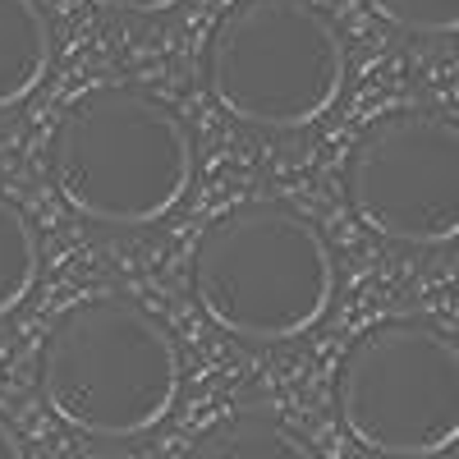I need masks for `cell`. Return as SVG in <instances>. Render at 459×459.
<instances>
[{
    "instance_id": "1",
    "label": "cell",
    "mask_w": 459,
    "mask_h": 459,
    "mask_svg": "<svg viewBox=\"0 0 459 459\" xmlns=\"http://www.w3.org/2000/svg\"><path fill=\"white\" fill-rule=\"evenodd\" d=\"M47 166L65 207L83 221L143 230L184 203L194 184V134L157 92L101 83L65 106Z\"/></svg>"
},
{
    "instance_id": "2",
    "label": "cell",
    "mask_w": 459,
    "mask_h": 459,
    "mask_svg": "<svg viewBox=\"0 0 459 459\" xmlns=\"http://www.w3.org/2000/svg\"><path fill=\"white\" fill-rule=\"evenodd\" d=\"M179 344L161 317L125 294L74 299L37 354V391L65 428L97 441H134L175 409Z\"/></svg>"
},
{
    "instance_id": "3",
    "label": "cell",
    "mask_w": 459,
    "mask_h": 459,
    "mask_svg": "<svg viewBox=\"0 0 459 459\" xmlns=\"http://www.w3.org/2000/svg\"><path fill=\"white\" fill-rule=\"evenodd\" d=\"M198 308L235 340L281 344L308 335L335 299V253L285 203H239L194 244Z\"/></svg>"
},
{
    "instance_id": "4",
    "label": "cell",
    "mask_w": 459,
    "mask_h": 459,
    "mask_svg": "<svg viewBox=\"0 0 459 459\" xmlns=\"http://www.w3.org/2000/svg\"><path fill=\"white\" fill-rule=\"evenodd\" d=\"M344 42L313 0H235L207 32V92L239 125L294 134L344 92Z\"/></svg>"
},
{
    "instance_id": "5",
    "label": "cell",
    "mask_w": 459,
    "mask_h": 459,
    "mask_svg": "<svg viewBox=\"0 0 459 459\" xmlns=\"http://www.w3.org/2000/svg\"><path fill=\"white\" fill-rule=\"evenodd\" d=\"M335 413L359 446L437 459L459 441V344L437 317H386L335 368Z\"/></svg>"
},
{
    "instance_id": "6",
    "label": "cell",
    "mask_w": 459,
    "mask_h": 459,
    "mask_svg": "<svg viewBox=\"0 0 459 459\" xmlns=\"http://www.w3.org/2000/svg\"><path fill=\"white\" fill-rule=\"evenodd\" d=\"M344 198L372 235L441 248L459 235V125L437 106L386 110L350 143Z\"/></svg>"
},
{
    "instance_id": "7",
    "label": "cell",
    "mask_w": 459,
    "mask_h": 459,
    "mask_svg": "<svg viewBox=\"0 0 459 459\" xmlns=\"http://www.w3.org/2000/svg\"><path fill=\"white\" fill-rule=\"evenodd\" d=\"M51 19L37 0H0V110L37 92L51 69Z\"/></svg>"
},
{
    "instance_id": "8",
    "label": "cell",
    "mask_w": 459,
    "mask_h": 459,
    "mask_svg": "<svg viewBox=\"0 0 459 459\" xmlns=\"http://www.w3.org/2000/svg\"><path fill=\"white\" fill-rule=\"evenodd\" d=\"M184 459H317L294 428L266 409H235L198 432Z\"/></svg>"
},
{
    "instance_id": "9",
    "label": "cell",
    "mask_w": 459,
    "mask_h": 459,
    "mask_svg": "<svg viewBox=\"0 0 459 459\" xmlns=\"http://www.w3.org/2000/svg\"><path fill=\"white\" fill-rule=\"evenodd\" d=\"M42 276V239L28 212L0 194V317H10L19 303L37 290Z\"/></svg>"
},
{
    "instance_id": "10",
    "label": "cell",
    "mask_w": 459,
    "mask_h": 459,
    "mask_svg": "<svg viewBox=\"0 0 459 459\" xmlns=\"http://www.w3.org/2000/svg\"><path fill=\"white\" fill-rule=\"evenodd\" d=\"M368 10L404 32H423V37L459 32V0H368Z\"/></svg>"
},
{
    "instance_id": "11",
    "label": "cell",
    "mask_w": 459,
    "mask_h": 459,
    "mask_svg": "<svg viewBox=\"0 0 459 459\" xmlns=\"http://www.w3.org/2000/svg\"><path fill=\"white\" fill-rule=\"evenodd\" d=\"M101 10H115V14H166L175 10L179 0H92Z\"/></svg>"
},
{
    "instance_id": "12",
    "label": "cell",
    "mask_w": 459,
    "mask_h": 459,
    "mask_svg": "<svg viewBox=\"0 0 459 459\" xmlns=\"http://www.w3.org/2000/svg\"><path fill=\"white\" fill-rule=\"evenodd\" d=\"M0 459H28V455H23L19 432L10 428V418H0Z\"/></svg>"
}]
</instances>
